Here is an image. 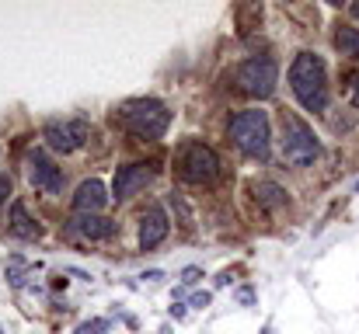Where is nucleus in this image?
Returning a JSON list of instances; mask_svg holds the SVG:
<instances>
[{
    "label": "nucleus",
    "mask_w": 359,
    "mask_h": 334,
    "mask_svg": "<svg viewBox=\"0 0 359 334\" xmlns=\"http://www.w3.org/2000/svg\"><path fill=\"white\" fill-rule=\"evenodd\" d=\"M286 81H290V91L304 111H314V115L328 111V70H325V60L318 53H307V49L297 53Z\"/></svg>",
    "instance_id": "nucleus-1"
},
{
    "label": "nucleus",
    "mask_w": 359,
    "mask_h": 334,
    "mask_svg": "<svg viewBox=\"0 0 359 334\" xmlns=\"http://www.w3.org/2000/svg\"><path fill=\"white\" fill-rule=\"evenodd\" d=\"M231 139L244 157L251 160H269L272 136H269V115L262 109H244L231 118Z\"/></svg>",
    "instance_id": "nucleus-2"
},
{
    "label": "nucleus",
    "mask_w": 359,
    "mask_h": 334,
    "mask_svg": "<svg viewBox=\"0 0 359 334\" xmlns=\"http://www.w3.org/2000/svg\"><path fill=\"white\" fill-rule=\"evenodd\" d=\"M119 122L126 125V132H133L140 139H161L171 125V111L157 98H136L119 109Z\"/></svg>",
    "instance_id": "nucleus-3"
},
{
    "label": "nucleus",
    "mask_w": 359,
    "mask_h": 334,
    "mask_svg": "<svg viewBox=\"0 0 359 334\" xmlns=\"http://www.w3.org/2000/svg\"><path fill=\"white\" fill-rule=\"evenodd\" d=\"M279 125H283V139H279L283 157H286L293 167H311V164L321 157V143H318L314 129H311L300 115H293V111H283Z\"/></svg>",
    "instance_id": "nucleus-4"
},
{
    "label": "nucleus",
    "mask_w": 359,
    "mask_h": 334,
    "mask_svg": "<svg viewBox=\"0 0 359 334\" xmlns=\"http://www.w3.org/2000/svg\"><path fill=\"white\" fill-rule=\"evenodd\" d=\"M234 84L244 98H255V102H265L276 95V84H279V67L276 60L269 56H251L244 60L238 70H234Z\"/></svg>",
    "instance_id": "nucleus-5"
},
{
    "label": "nucleus",
    "mask_w": 359,
    "mask_h": 334,
    "mask_svg": "<svg viewBox=\"0 0 359 334\" xmlns=\"http://www.w3.org/2000/svg\"><path fill=\"white\" fill-rule=\"evenodd\" d=\"M175 167H178V178H182L185 185H210V181L220 174V157H217V150L206 146V143H185V146L178 150Z\"/></svg>",
    "instance_id": "nucleus-6"
},
{
    "label": "nucleus",
    "mask_w": 359,
    "mask_h": 334,
    "mask_svg": "<svg viewBox=\"0 0 359 334\" xmlns=\"http://www.w3.org/2000/svg\"><path fill=\"white\" fill-rule=\"evenodd\" d=\"M88 136H91V125H88L84 118L46 122V129H42L46 146H49V150H56V153H74V150H81V146L88 143Z\"/></svg>",
    "instance_id": "nucleus-7"
},
{
    "label": "nucleus",
    "mask_w": 359,
    "mask_h": 334,
    "mask_svg": "<svg viewBox=\"0 0 359 334\" xmlns=\"http://www.w3.org/2000/svg\"><path fill=\"white\" fill-rule=\"evenodd\" d=\"M25 164H28V181H32V188H39V192H46V195H60V192H63V167H56V164L49 160V153L32 150Z\"/></svg>",
    "instance_id": "nucleus-8"
},
{
    "label": "nucleus",
    "mask_w": 359,
    "mask_h": 334,
    "mask_svg": "<svg viewBox=\"0 0 359 334\" xmlns=\"http://www.w3.org/2000/svg\"><path fill=\"white\" fill-rule=\"evenodd\" d=\"M157 167L154 164H126L116 171V181H112V199L122 202V199H133L136 192H143L150 181H154Z\"/></svg>",
    "instance_id": "nucleus-9"
},
{
    "label": "nucleus",
    "mask_w": 359,
    "mask_h": 334,
    "mask_svg": "<svg viewBox=\"0 0 359 334\" xmlns=\"http://www.w3.org/2000/svg\"><path fill=\"white\" fill-rule=\"evenodd\" d=\"M168 213L161 209V206H150L143 216H140V247L143 251H154L157 244H164V237H168Z\"/></svg>",
    "instance_id": "nucleus-10"
},
{
    "label": "nucleus",
    "mask_w": 359,
    "mask_h": 334,
    "mask_svg": "<svg viewBox=\"0 0 359 334\" xmlns=\"http://www.w3.org/2000/svg\"><path fill=\"white\" fill-rule=\"evenodd\" d=\"M105 206H109V192H105V185H102L98 178L81 181V188H77V195H74V209H77L81 216H102Z\"/></svg>",
    "instance_id": "nucleus-11"
},
{
    "label": "nucleus",
    "mask_w": 359,
    "mask_h": 334,
    "mask_svg": "<svg viewBox=\"0 0 359 334\" xmlns=\"http://www.w3.org/2000/svg\"><path fill=\"white\" fill-rule=\"evenodd\" d=\"M70 230L88 237V240H109V237H116L119 226L109 216H77V220H70Z\"/></svg>",
    "instance_id": "nucleus-12"
},
{
    "label": "nucleus",
    "mask_w": 359,
    "mask_h": 334,
    "mask_svg": "<svg viewBox=\"0 0 359 334\" xmlns=\"http://www.w3.org/2000/svg\"><path fill=\"white\" fill-rule=\"evenodd\" d=\"M251 199H255L262 209H269V213H276V209H283V206L290 202L286 188L276 185V181H251Z\"/></svg>",
    "instance_id": "nucleus-13"
},
{
    "label": "nucleus",
    "mask_w": 359,
    "mask_h": 334,
    "mask_svg": "<svg viewBox=\"0 0 359 334\" xmlns=\"http://www.w3.org/2000/svg\"><path fill=\"white\" fill-rule=\"evenodd\" d=\"M7 230L18 237V240H35L42 233V226L28 216L25 202H11V213H7Z\"/></svg>",
    "instance_id": "nucleus-14"
},
{
    "label": "nucleus",
    "mask_w": 359,
    "mask_h": 334,
    "mask_svg": "<svg viewBox=\"0 0 359 334\" xmlns=\"http://www.w3.org/2000/svg\"><path fill=\"white\" fill-rule=\"evenodd\" d=\"M335 49H339L342 56H349V60H356L359 63V28L342 25V28L335 32Z\"/></svg>",
    "instance_id": "nucleus-15"
},
{
    "label": "nucleus",
    "mask_w": 359,
    "mask_h": 334,
    "mask_svg": "<svg viewBox=\"0 0 359 334\" xmlns=\"http://www.w3.org/2000/svg\"><path fill=\"white\" fill-rule=\"evenodd\" d=\"M258 21H262V4H241L238 7V32L241 35L255 32Z\"/></svg>",
    "instance_id": "nucleus-16"
},
{
    "label": "nucleus",
    "mask_w": 359,
    "mask_h": 334,
    "mask_svg": "<svg viewBox=\"0 0 359 334\" xmlns=\"http://www.w3.org/2000/svg\"><path fill=\"white\" fill-rule=\"evenodd\" d=\"M7 282H11L14 289H21V286L28 282V268H25V261H21V258H11V268H7Z\"/></svg>",
    "instance_id": "nucleus-17"
},
{
    "label": "nucleus",
    "mask_w": 359,
    "mask_h": 334,
    "mask_svg": "<svg viewBox=\"0 0 359 334\" xmlns=\"http://www.w3.org/2000/svg\"><path fill=\"white\" fill-rule=\"evenodd\" d=\"M168 206L182 216V226H185V230H192V213H189V206H185V199H182V195H175V192H171V195H168Z\"/></svg>",
    "instance_id": "nucleus-18"
},
{
    "label": "nucleus",
    "mask_w": 359,
    "mask_h": 334,
    "mask_svg": "<svg viewBox=\"0 0 359 334\" xmlns=\"http://www.w3.org/2000/svg\"><path fill=\"white\" fill-rule=\"evenodd\" d=\"M105 331H109V321H105V317H95V321L77 324V331L74 334H105Z\"/></svg>",
    "instance_id": "nucleus-19"
},
{
    "label": "nucleus",
    "mask_w": 359,
    "mask_h": 334,
    "mask_svg": "<svg viewBox=\"0 0 359 334\" xmlns=\"http://www.w3.org/2000/svg\"><path fill=\"white\" fill-rule=\"evenodd\" d=\"M346 95H349V105L359 109V70L346 74Z\"/></svg>",
    "instance_id": "nucleus-20"
},
{
    "label": "nucleus",
    "mask_w": 359,
    "mask_h": 334,
    "mask_svg": "<svg viewBox=\"0 0 359 334\" xmlns=\"http://www.w3.org/2000/svg\"><path fill=\"white\" fill-rule=\"evenodd\" d=\"M199 275H203L199 268H185V272H182V286H192V282H199Z\"/></svg>",
    "instance_id": "nucleus-21"
},
{
    "label": "nucleus",
    "mask_w": 359,
    "mask_h": 334,
    "mask_svg": "<svg viewBox=\"0 0 359 334\" xmlns=\"http://www.w3.org/2000/svg\"><path fill=\"white\" fill-rule=\"evenodd\" d=\"M210 300H213L210 293H196V296H192V307H196V310H206V307H210Z\"/></svg>",
    "instance_id": "nucleus-22"
},
{
    "label": "nucleus",
    "mask_w": 359,
    "mask_h": 334,
    "mask_svg": "<svg viewBox=\"0 0 359 334\" xmlns=\"http://www.w3.org/2000/svg\"><path fill=\"white\" fill-rule=\"evenodd\" d=\"M7 195H11V178L0 174V202H7Z\"/></svg>",
    "instance_id": "nucleus-23"
},
{
    "label": "nucleus",
    "mask_w": 359,
    "mask_h": 334,
    "mask_svg": "<svg viewBox=\"0 0 359 334\" xmlns=\"http://www.w3.org/2000/svg\"><path fill=\"white\" fill-rule=\"evenodd\" d=\"M171 317H178V321H182V317H185V307H182V303H175V307H171Z\"/></svg>",
    "instance_id": "nucleus-24"
},
{
    "label": "nucleus",
    "mask_w": 359,
    "mask_h": 334,
    "mask_svg": "<svg viewBox=\"0 0 359 334\" xmlns=\"http://www.w3.org/2000/svg\"><path fill=\"white\" fill-rule=\"evenodd\" d=\"M349 11H353V18H356V21H359V0H356V4H353V7H349Z\"/></svg>",
    "instance_id": "nucleus-25"
},
{
    "label": "nucleus",
    "mask_w": 359,
    "mask_h": 334,
    "mask_svg": "<svg viewBox=\"0 0 359 334\" xmlns=\"http://www.w3.org/2000/svg\"><path fill=\"white\" fill-rule=\"evenodd\" d=\"M0 334H4V331H0Z\"/></svg>",
    "instance_id": "nucleus-26"
}]
</instances>
